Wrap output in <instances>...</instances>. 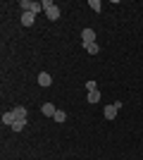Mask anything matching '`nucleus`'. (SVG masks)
I'll list each match as a JSON object with an SVG mask.
<instances>
[{
  "instance_id": "0eeeda50",
  "label": "nucleus",
  "mask_w": 143,
  "mask_h": 160,
  "mask_svg": "<svg viewBox=\"0 0 143 160\" xmlns=\"http://www.w3.org/2000/svg\"><path fill=\"white\" fill-rule=\"evenodd\" d=\"M14 120H17V117H14V112H12V110L2 112V122H5V124H10V127H12V124H14Z\"/></svg>"
},
{
  "instance_id": "9b49d317",
  "label": "nucleus",
  "mask_w": 143,
  "mask_h": 160,
  "mask_svg": "<svg viewBox=\"0 0 143 160\" xmlns=\"http://www.w3.org/2000/svg\"><path fill=\"white\" fill-rule=\"evenodd\" d=\"M45 14H48V19H57V17H60V10H57V7H50Z\"/></svg>"
},
{
  "instance_id": "f03ea898",
  "label": "nucleus",
  "mask_w": 143,
  "mask_h": 160,
  "mask_svg": "<svg viewBox=\"0 0 143 160\" xmlns=\"http://www.w3.org/2000/svg\"><path fill=\"white\" fill-rule=\"evenodd\" d=\"M119 108H122V103H112V105L105 108V120H115L117 112H119Z\"/></svg>"
},
{
  "instance_id": "1a4fd4ad",
  "label": "nucleus",
  "mask_w": 143,
  "mask_h": 160,
  "mask_svg": "<svg viewBox=\"0 0 143 160\" xmlns=\"http://www.w3.org/2000/svg\"><path fill=\"white\" fill-rule=\"evenodd\" d=\"M24 127H26V120H14V124H12L14 132H21Z\"/></svg>"
},
{
  "instance_id": "f257e3e1",
  "label": "nucleus",
  "mask_w": 143,
  "mask_h": 160,
  "mask_svg": "<svg viewBox=\"0 0 143 160\" xmlns=\"http://www.w3.org/2000/svg\"><path fill=\"white\" fill-rule=\"evenodd\" d=\"M21 7H24V12H34V14H38L43 10L41 2H34V0H21Z\"/></svg>"
},
{
  "instance_id": "423d86ee",
  "label": "nucleus",
  "mask_w": 143,
  "mask_h": 160,
  "mask_svg": "<svg viewBox=\"0 0 143 160\" xmlns=\"http://www.w3.org/2000/svg\"><path fill=\"white\" fill-rule=\"evenodd\" d=\"M43 115H45V117H55V112H57V108L53 105V103H43Z\"/></svg>"
},
{
  "instance_id": "2eb2a0df",
  "label": "nucleus",
  "mask_w": 143,
  "mask_h": 160,
  "mask_svg": "<svg viewBox=\"0 0 143 160\" xmlns=\"http://www.w3.org/2000/svg\"><path fill=\"white\" fill-rule=\"evenodd\" d=\"M86 88H88V93H91V91H98V81L88 79V81H86Z\"/></svg>"
},
{
  "instance_id": "4468645a",
  "label": "nucleus",
  "mask_w": 143,
  "mask_h": 160,
  "mask_svg": "<svg viewBox=\"0 0 143 160\" xmlns=\"http://www.w3.org/2000/svg\"><path fill=\"white\" fill-rule=\"evenodd\" d=\"M53 120H55V122H64V120H67V115H64V110H57Z\"/></svg>"
},
{
  "instance_id": "ddd939ff",
  "label": "nucleus",
  "mask_w": 143,
  "mask_h": 160,
  "mask_svg": "<svg viewBox=\"0 0 143 160\" xmlns=\"http://www.w3.org/2000/svg\"><path fill=\"white\" fill-rule=\"evenodd\" d=\"M88 5H91V10H95V12H100V10H102V2H100V0H91Z\"/></svg>"
},
{
  "instance_id": "dca6fc26",
  "label": "nucleus",
  "mask_w": 143,
  "mask_h": 160,
  "mask_svg": "<svg viewBox=\"0 0 143 160\" xmlns=\"http://www.w3.org/2000/svg\"><path fill=\"white\" fill-rule=\"evenodd\" d=\"M41 7H43V10H45V12H48L50 7H55V2H53V0H43V2H41Z\"/></svg>"
},
{
  "instance_id": "20e7f679",
  "label": "nucleus",
  "mask_w": 143,
  "mask_h": 160,
  "mask_svg": "<svg viewBox=\"0 0 143 160\" xmlns=\"http://www.w3.org/2000/svg\"><path fill=\"white\" fill-rule=\"evenodd\" d=\"M34 22H36L34 12H21V24H24V27H34Z\"/></svg>"
},
{
  "instance_id": "6e6552de",
  "label": "nucleus",
  "mask_w": 143,
  "mask_h": 160,
  "mask_svg": "<svg viewBox=\"0 0 143 160\" xmlns=\"http://www.w3.org/2000/svg\"><path fill=\"white\" fill-rule=\"evenodd\" d=\"M12 112H14V117H17V120H26V108L17 105V108L12 110Z\"/></svg>"
},
{
  "instance_id": "7ed1b4c3",
  "label": "nucleus",
  "mask_w": 143,
  "mask_h": 160,
  "mask_svg": "<svg viewBox=\"0 0 143 160\" xmlns=\"http://www.w3.org/2000/svg\"><path fill=\"white\" fill-rule=\"evenodd\" d=\"M81 41H83V46L95 43V31L93 29H81Z\"/></svg>"
},
{
  "instance_id": "f8f14e48",
  "label": "nucleus",
  "mask_w": 143,
  "mask_h": 160,
  "mask_svg": "<svg viewBox=\"0 0 143 160\" xmlns=\"http://www.w3.org/2000/svg\"><path fill=\"white\" fill-rule=\"evenodd\" d=\"M100 100V91H91L88 93V103H98Z\"/></svg>"
},
{
  "instance_id": "39448f33",
  "label": "nucleus",
  "mask_w": 143,
  "mask_h": 160,
  "mask_svg": "<svg viewBox=\"0 0 143 160\" xmlns=\"http://www.w3.org/2000/svg\"><path fill=\"white\" fill-rule=\"evenodd\" d=\"M38 84H41L43 88H48L50 84H53V77H50L48 72H41V74H38Z\"/></svg>"
},
{
  "instance_id": "9d476101",
  "label": "nucleus",
  "mask_w": 143,
  "mask_h": 160,
  "mask_svg": "<svg viewBox=\"0 0 143 160\" xmlns=\"http://www.w3.org/2000/svg\"><path fill=\"white\" fill-rule=\"evenodd\" d=\"M83 48H86L91 55H98V50H100V46H98V43H88V46H83Z\"/></svg>"
}]
</instances>
